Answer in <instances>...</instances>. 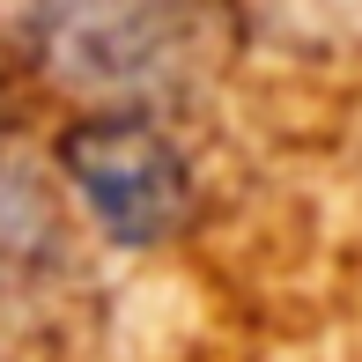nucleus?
Masks as SVG:
<instances>
[{"label": "nucleus", "mask_w": 362, "mask_h": 362, "mask_svg": "<svg viewBox=\"0 0 362 362\" xmlns=\"http://www.w3.org/2000/svg\"><path fill=\"white\" fill-rule=\"evenodd\" d=\"M23 37L74 111H170L215 59L200 0H30Z\"/></svg>", "instance_id": "1"}, {"label": "nucleus", "mask_w": 362, "mask_h": 362, "mask_svg": "<svg viewBox=\"0 0 362 362\" xmlns=\"http://www.w3.org/2000/svg\"><path fill=\"white\" fill-rule=\"evenodd\" d=\"M59 185L119 252H156L192 222V156L156 111H74L52 134Z\"/></svg>", "instance_id": "2"}, {"label": "nucleus", "mask_w": 362, "mask_h": 362, "mask_svg": "<svg viewBox=\"0 0 362 362\" xmlns=\"http://www.w3.org/2000/svg\"><path fill=\"white\" fill-rule=\"evenodd\" d=\"M59 252V207L45 177L0 141V274H30Z\"/></svg>", "instance_id": "3"}]
</instances>
